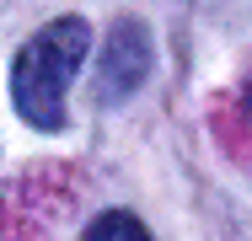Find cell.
<instances>
[{"instance_id":"3","label":"cell","mask_w":252,"mask_h":241,"mask_svg":"<svg viewBox=\"0 0 252 241\" xmlns=\"http://www.w3.org/2000/svg\"><path fill=\"white\" fill-rule=\"evenodd\" d=\"M81 241H151V231H145L134 214L107 209V214H97V220L86 225V236H81Z\"/></svg>"},{"instance_id":"1","label":"cell","mask_w":252,"mask_h":241,"mask_svg":"<svg viewBox=\"0 0 252 241\" xmlns=\"http://www.w3.org/2000/svg\"><path fill=\"white\" fill-rule=\"evenodd\" d=\"M86 48H92V27L81 16H54L49 27H38L22 43L16 70H11V96H16V113L32 129L64 123V91H70Z\"/></svg>"},{"instance_id":"2","label":"cell","mask_w":252,"mask_h":241,"mask_svg":"<svg viewBox=\"0 0 252 241\" xmlns=\"http://www.w3.org/2000/svg\"><path fill=\"white\" fill-rule=\"evenodd\" d=\"M151 32L129 16V22H118L113 32H107V48H102V75H97V96L107 102H118V96H129L145 75H151Z\"/></svg>"}]
</instances>
